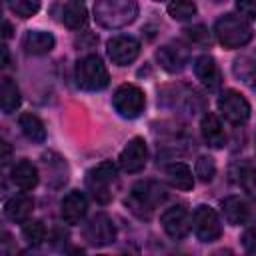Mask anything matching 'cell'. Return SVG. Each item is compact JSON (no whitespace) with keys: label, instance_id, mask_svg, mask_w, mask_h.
<instances>
[{"label":"cell","instance_id":"13","mask_svg":"<svg viewBox=\"0 0 256 256\" xmlns=\"http://www.w3.org/2000/svg\"><path fill=\"white\" fill-rule=\"evenodd\" d=\"M162 102L170 108H178V110H184L188 114H194L196 110H200L204 106V100L200 98V94L192 88H186V86H170V88H164L162 90Z\"/></svg>","mask_w":256,"mask_h":256},{"label":"cell","instance_id":"4","mask_svg":"<svg viewBox=\"0 0 256 256\" xmlns=\"http://www.w3.org/2000/svg\"><path fill=\"white\" fill-rule=\"evenodd\" d=\"M214 34L218 38V42L228 48V50H234V48H242L246 46L250 40H252V28L248 24V20L240 14H222L216 24H214Z\"/></svg>","mask_w":256,"mask_h":256},{"label":"cell","instance_id":"38","mask_svg":"<svg viewBox=\"0 0 256 256\" xmlns=\"http://www.w3.org/2000/svg\"><path fill=\"white\" fill-rule=\"evenodd\" d=\"M2 36H4L6 40L12 36V26H10V22H8V20H4V24H2Z\"/></svg>","mask_w":256,"mask_h":256},{"label":"cell","instance_id":"40","mask_svg":"<svg viewBox=\"0 0 256 256\" xmlns=\"http://www.w3.org/2000/svg\"><path fill=\"white\" fill-rule=\"evenodd\" d=\"M156 2H162V0H156Z\"/></svg>","mask_w":256,"mask_h":256},{"label":"cell","instance_id":"10","mask_svg":"<svg viewBox=\"0 0 256 256\" xmlns=\"http://www.w3.org/2000/svg\"><path fill=\"white\" fill-rule=\"evenodd\" d=\"M218 110L234 126H240V124L248 122V118H250V104H248V100L238 90H232V88L224 90L218 96Z\"/></svg>","mask_w":256,"mask_h":256},{"label":"cell","instance_id":"35","mask_svg":"<svg viewBox=\"0 0 256 256\" xmlns=\"http://www.w3.org/2000/svg\"><path fill=\"white\" fill-rule=\"evenodd\" d=\"M242 246L248 252H256V228H248L242 234Z\"/></svg>","mask_w":256,"mask_h":256},{"label":"cell","instance_id":"16","mask_svg":"<svg viewBox=\"0 0 256 256\" xmlns=\"http://www.w3.org/2000/svg\"><path fill=\"white\" fill-rule=\"evenodd\" d=\"M194 74L200 80V84L208 90L214 92L220 88L222 84V76H220V68L216 64V60L210 54H202L194 60Z\"/></svg>","mask_w":256,"mask_h":256},{"label":"cell","instance_id":"31","mask_svg":"<svg viewBox=\"0 0 256 256\" xmlns=\"http://www.w3.org/2000/svg\"><path fill=\"white\" fill-rule=\"evenodd\" d=\"M194 174L204 184L212 182L214 176H216V162H214V158H210V156H198V160L194 164Z\"/></svg>","mask_w":256,"mask_h":256},{"label":"cell","instance_id":"5","mask_svg":"<svg viewBox=\"0 0 256 256\" xmlns=\"http://www.w3.org/2000/svg\"><path fill=\"white\" fill-rule=\"evenodd\" d=\"M74 80L82 90L98 92V90H104L108 86L110 74H108V68L98 54H86L76 62Z\"/></svg>","mask_w":256,"mask_h":256},{"label":"cell","instance_id":"19","mask_svg":"<svg viewBox=\"0 0 256 256\" xmlns=\"http://www.w3.org/2000/svg\"><path fill=\"white\" fill-rule=\"evenodd\" d=\"M232 72L248 88L256 90V50H244L234 58Z\"/></svg>","mask_w":256,"mask_h":256},{"label":"cell","instance_id":"28","mask_svg":"<svg viewBox=\"0 0 256 256\" xmlns=\"http://www.w3.org/2000/svg\"><path fill=\"white\" fill-rule=\"evenodd\" d=\"M238 184L252 200H256V160H244L238 166Z\"/></svg>","mask_w":256,"mask_h":256},{"label":"cell","instance_id":"20","mask_svg":"<svg viewBox=\"0 0 256 256\" xmlns=\"http://www.w3.org/2000/svg\"><path fill=\"white\" fill-rule=\"evenodd\" d=\"M34 210V200L28 194H14L4 202V216L10 222L22 224L32 216Z\"/></svg>","mask_w":256,"mask_h":256},{"label":"cell","instance_id":"6","mask_svg":"<svg viewBox=\"0 0 256 256\" xmlns=\"http://www.w3.org/2000/svg\"><path fill=\"white\" fill-rule=\"evenodd\" d=\"M112 106L114 110L122 116V118H138L144 112L146 106V96L142 92V88H138L136 84H120L114 90L112 96Z\"/></svg>","mask_w":256,"mask_h":256},{"label":"cell","instance_id":"39","mask_svg":"<svg viewBox=\"0 0 256 256\" xmlns=\"http://www.w3.org/2000/svg\"><path fill=\"white\" fill-rule=\"evenodd\" d=\"M2 150H4L2 152V162L6 164L10 160V146H8V142H2Z\"/></svg>","mask_w":256,"mask_h":256},{"label":"cell","instance_id":"32","mask_svg":"<svg viewBox=\"0 0 256 256\" xmlns=\"http://www.w3.org/2000/svg\"><path fill=\"white\" fill-rule=\"evenodd\" d=\"M6 4L18 18H30L40 10V0H6Z\"/></svg>","mask_w":256,"mask_h":256},{"label":"cell","instance_id":"11","mask_svg":"<svg viewBox=\"0 0 256 256\" xmlns=\"http://www.w3.org/2000/svg\"><path fill=\"white\" fill-rule=\"evenodd\" d=\"M106 52H108V58L112 60V64H116V66H128V64H132L138 58V54H140V42H138V38H134L130 34L112 36L106 42Z\"/></svg>","mask_w":256,"mask_h":256},{"label":"cell","instance_id":"14","mask_svg":"<svg viewBox=\"0 0 256 256\" xmlns=\"http://www.w3.org/2000/svg\"><path fill=\"white\" fill-rule=\"evenodd\" d=\"M156 60L158 64L166 70V72H180L184 70V66L190 60V50L188 46L180 44V42H172V44H164L156 50Z\"/></svg>","mask_w":256,"mask_h":256},{"label":"cell","instance_id":"24","mask_svg":"<svg viewBox=\"0 0 256 256\" xmlns=\"http://www.w3.org/2000/svg\"><path fill=\"white\" fill-rule=\"evenodd\" d=\"M164 174H166V180L170 182V186H174L178 190H192L194 188L192 170L184 162H170V164H166Z\"/></svg>","mask_w":256,"mask_h":256},{"label":"cell","instance_id":"26","mask_svg":"<svg viewBox=\"0 0 256 256\" xmlns=\"http://www.w3.org/2000/svg\"><path fill=\"white\" fill-rule=\"evenodd\" d=\"M62 22L70 30L84 28L86 22H88V10H86V6L82 2H78V0H70L64 6V10H62Z\"/></svg>","mask_w":256,"mask_h":256},{"label":"cell","instance_id":"23","mask_svg":"<svg viewBox=\"0 0 256 256\" xmlns=\"http://www.w3.org/2000/svg\"><path fill=\"white\" fill-rule=\"evenodd\" d=\"M56 46V38L44 30H28L22 38V48L32 56L48 54Z\"/></svg>","mask_w":256,"mask_h":256},{"label":"cell","instance_id":"15","mask_svg":"<svg viewBox=\"0 0 256 256\" xmlns=\"http://www.w3.org/2000/svg\"><path fill=\"white\" fill-rule=\"evenodd\" d=\"M88 212V198L80 190H70L60 202V216L66 224H80Z\"/></svg>","mask_w":256,"mask_h":256},{"label":"cell","instance_id":"21","mask_svg":"<svg viewBox=\"0 0 256 256\" xmlns=\"http://www.w3.org/2000/svg\"><path fill=\"white\" fill-rule=\"evenodd\" d=\"M220 208H222L224 220L232 226H240V224H246L250 220V204L240 196L224 198L220 202Z\"/></svg>","mask_w":256,"mask_h":256},{"label":"cell","instance_id":"22","mask_svg":"<svg viewBox=\"0 0 256 256\" xmlns=\"http://www.w3.org/2000/svg\"><path fill=\"white\" fill-rule=\"evenodd\" d=\"M10 178L20 190L28 192V190H34L38 186L40 174H38V168L30 160H18L10 170Z\"/></svg>","mask_w":256,"mask_h":256},{"label":"cell","instance_id":"1","mask_svg":"<svg viewBox=\"0 0 256 256\" xmlns=\"http://www.w3.org/2000/svg\"><path fill=\"white\" fill-rule=\"evenodd\" d=\"M168 198V190L164 184L156 180H140L136 182L128 196L124 198V206L140 220H150L156 208Z\"/></svg>","mask_w":256,"mask_h":256},{"label":"cell","instance_id":"7","mask_svg":"<svg viewBox=\"0 0 256 256\" xmlns=\"http://www.w3.org/2000/svg\"><path fill=\"white\" fill-rule=\"evenodd\" d=\"M192 230L200 242H216L222 236V222L214 208L200 204L192 212Z\"/></svg>","mask_w":256,"mask_h":256},{"label":"cell","instance_id":"36","mask_svg":"<svg viewBox=\"0 0 256 256\" xmlns=\"http://www.w3.org/2000/svg\"><path fill=\"white\" fill-rule=\"evenodd\" d=\"M96 42H98V36H94L92 32H82L76 38V46H80V48H92Z\"/></svg>","mask_w":256,"mask_h":256},{"label":"cell","instance_id":"34","mask_svg":"<svg viewBox=\"0 0 256 256\" xmlns=\"http://www.w3.org/2000/svg\"><path fill=\"white\" fill-rule=\"evenodd\" d=\"M236 10L246 20H256V0H236Z\"/></svg>","mask_w":256,"mask_h":256},{"label":"cell","instance_id":"37","mask_svg":"<svg viewBox=\"0 0 256 256\" xmlns=\"http://www.w3.org/2000/svg\"><path fill=\"white\" fill-rule=\"evenodd\" d=\"M0 52H2V62H0V66H2V68H6V66H8V62H10L8 46H6V44H2V46H0Z\"/></svg>","mask_w":256,"mask_h":256},{"label":"cell","instance_id":"8","mask_svg":"<svg viewBox=\"0 0 256 256\" xmlns=\"http://www.w3.org/2000/svg\"><path fill=\"white\" fill-rule=\"evenodd\" d=\"M160 224L172 240H184L192 230V214L186 204H174L160 214Z\"/></svg>","mask_w":256,"mask_h":256},{"label":"cell","instance_id":"30","mask_svg":"<svg viewBox=\"0 0 256 256\" xmlns=\"http://www.w3.org/2000/svg\"><path fill=\"white\" fill-rule=\"evenodd\" d=\"M196 12H198V8H196L194 0H172V2L168 4V14H170V18H174V20H178V22H184V20L194 18Z\"/></svg>","mask_w":256,"mask_h":256},{"label":"cell","instance_id":"25","mask_svg":"<svg viewBox=\"0 0 256 256\" xmlns=\"http://www.w3.org/2000/svg\"><path fill=\"white\" fill-rule=\"evenodd\" d=\"M18 126H20V130H22V134H24L30 142H34V144H42V142L46 140V128H44V122H42L36 114H32V112H24V114H20V118H18Z\"/></svg>","mask_w":256,"mask_h":256},{"label":"cell","instance_id":"3","mask_svg":"<svg viewBox=\"0 0 256 256\" xmlns=\"http://www.w3.org/2000/svg\"><path fill=\"white\" fill-rule=\"evenodd\" d=\"M138 0H96L92 14L96 24L108 30H118L132 24L138 16Z\"/></svg>","mask_w":256,"mask_h":256},{"label":"cell","instance_id":"18","mask_svg":"<svg viewBox=\"0 0 256 256\" xmlns=\"http://www.w3.org/2000/svg\"><path fill=\"white\" fill-rule=\"evenodd\" d=\"M42 166L46 170V182L52 188H60L66 184L68 180V164L62 156H58L56 152H46L42 154Z\"/></svg>","mask_w":256,"mask_h":256},{"label":"cell","instance_id":"2","mask_svg":"<svg viewBox=\"0 0 256 256\" xmlns=\"http://www.w3.org/2000/svg\"><path fill=\"white\" fill-rule=\"evenodd\" d=\"M118 164L112 160H102L100 164L92 166L86 172V190L90 192L92 200L96 204H108L114 198V192L120 184V176H118Z\"/></svg>","mask_w":256,"mask_h":256},{"label":"cell","instance_id":"12","mask_svg":"<svg viewBox=\"0 0 256 256\" xmlns=\"http://www.w3.org/2000/svg\"><path fill=\"white\" fill-rule=\"evenodd\" d=\"M148 162V146L146 140L142 136H134L128 140V144L122 148L120 156H118V166L128 172V174H136L140 170H144Z\"/></svg>","mask_w":256,"mask_h":256},{"label":"cell","instance_id":"41","mask_svg":"<svg viewBox=\"0 0 256 256\" xmlns=\"http://www.w3.org/2000/svg\"><path fill=\"white\" fill-rule=\"evenodd\" d=\"M78 2H82V0H78Z\"/></svg>","mask_w":256,"mask_h":256},{"label":"cell","instance_id":"27","mask_svg":"<svg viewBox=\"0 0 256 256\" xmlns=\"http://www.w3.org/2000/svg\"><path fill=\"white\" fill-rule=\"evenodd\" d=\"M22 98H20V90L16 86V82L10 76H4L0 82V104H2V112L4 114H12L18 110Z\"/></svg>","mask_w":256,"mask_h":256},{"label":"cell","instance_id":"17","mask_svg":"<svg viewBox=\"0 0 256 256\" xmlns=\"http://www.w3.org/2000/svg\"><path fill=\"white\" fill-rule=\"evenodd\" d=\"M200 134L210 148H224L226 146V132L220 118L214 112H206L200 120Z\"/></svg>","mask_w":256,"mask_h":256},{"label":"cell","instance_id":"9","mask_svg":"<svg viewBox=\"0 0 256 256\" xmlns=\"http://www.w3.org/2000/svg\"><path fill=\"white\" fill-rule=\"evenodd\" d=\"M84 240L90 246H108L116 240V226L112 222V218L106 212H96L94 216H90V220L84 224Z\"/></svg>","mask_w":256,"mask_h":256},{"label":"cell","instance_id":"33","mask_svg":"<svg viewBox=\"0 0 256 256\" xmlns=\"http://www.w3.org/2000/svg\"><path fill=\"white\" fill-rule=\"evenodd\" d=\"M184 34H186V38H188L192 44L208 46V44L212 42V34H210V30H208L204 24H194V26L186 28V30H184Z\"/></svg>","mask_w":256,"mask_h":256},{"label":"cell","instance_id":"29","mask_svg":"<svg viewBox=\"0 0 256 256\" xmlns=\"http://www.w3.org/2000/svg\"><path fill=\"white\" fill-rule=\"evenodd\" d=\"M46 226L42 220H26L22 222V236L30 246H40L46 240Z\"/></svg>","mask_w":256,"mask_h":256}]
</instances>
